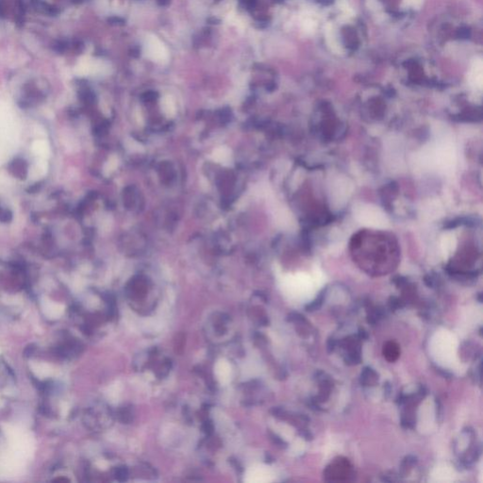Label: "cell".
<instances>
[{"instance_id":"obj_1","label":"cell","mask_w":483,"mask_h":483,"mask_svg":"<svg viewBox=\"0 0 483 483\" xmlns=\"http://www.w3.org/2000/svg\"><path fill=\"white\" fill-rule=\"evenodd\" d=\"M355 218L359 223L376 229H385L388 219L382 210L369 204H359L354 208Z\"/></svg>"},{"instance_id":"obj_2","label":"cell","mask_w":483,"mask_h":483,"mask_svg":"<svg viewBox=\"0 0 483 483\" xmlns=\"http://www.w3.org/2000/svg\"><path fill=\"white\" fill-rule=\"evenodd\" d=\"M350 464L347 459L339 458L331 466L328 467L326 470L325 476L330 477L331 481H342L343 479H347L350 473Z\"/></svg>"},{"instance_id":"obj_3","label":"cell","mask_w":483,"mask_h":483,"mask_svg":"<svg viewBox=\"0 0 483 483\" xmlns=\"http://www.w3.org/2000/svg\"><path fill=\"white\" fill-rule=\"evenodd\" d=\"M483 61L482 59L475 60L471 66L469 74V82L471 86L476 90H482L483 88Z\"/></svg>"},{"instance_id":"obj_4","label":"cell","mask_w":483,"mask_h":483,"mask_svg":"<svg viewBox=\"0 0 483 483\" xmlns=\"http://www.w3.org/2000/svg\"><path fill=\"white\" fill-rule=\"evenodd\" d=\"M379 381V375L370 367H365L360 375V382L365 386L375 385Z\"/></svg>"},{"instance_id":"obj_5","label":"cell","mask_w":483,"mask_h":483,"mask_svg":"<svg viewBox=\"0 0 483 483\" xmlns=\"http://www.w3.org/2000/svg\"><path fill=\"white\" fill-rule=\"evenodd\" d=\"M383 355L389 361L397 360L399 356V347L395 342L386 343V345L384 346Z\"/></svg>"},{"instance_id":"obj_6","label":"cell","mask_w":483,"mask_h":483,"mask_svg":"<svg viewBox=\"0 0 483 483\" xmlns=\"http://www.w3.org/2000/svg\"><path fill=\"white\" fill-rule=\"evenodd\" d=\"M326 37H327L326 38L327 43L331 50L334 51L335 53H340L341 49H340V46H339V44L335 38L333 27H332V25H330V24L326 25Z\"/></svg>"},{"instance_id":"obj_7","label":"cell","mask_w":483,"mask_h":483,"mask_svg":"<svg viewBox=\"0 0 483 483\" xmlns=\"http://www.w3.org/2000/svg\"><path fill=\"white\" fill-rule=\"evenodd\" d=\"M32 151L41 157H46L50 154V147L45 141H36L32 145Z\"/></svg>"},{"instance_id":"obj_8","label":"cell","mask_w":483,"mask_h":483,"mask_svg":"<svg viewBox=\"0 0 483 483\" xmlns=\"http://www.w3.org/2000/svg\"><path fill=\"white\" fill-rule=\"evenodd\" d=\"M455 245H456V239H455L454 236L451 235V234H446L443 238L442 248H443V249L446 250V251H449V250L454 249Z\"/></svg>"},{"instance_id":"obj_9","label":"cell","mask_w":483,"mask_h":483,"mask_svg":"<svg viewBox=\"0 0 483 483\" xmlns=\"http://www.w3.org/2000/svg\"><path fill=\"white\" fill-rule=\"evenodd\" d=\"M322 300L323 299L321 297L317 298V299H316V300H314V301H313L310 305H308L306 309H307V310H318V309L321 307V305H322Z\"/></svg>"},{"instance_id":"obj_10","label":"cell","mask_w":483,"mask_h":483,"mask_svg":"<svg viewBox=\"0 0 483 483\" xmlns=\"http://www.w3.org/2000/svg\"><path fill=\"white\" fill-rule=\"evenodd\" d=\"M313 27H314V24H313V22L310 19L305 20V22H304V28L307 31H311L313 29Z\"/></svg>"},{"instance_id":"obj_11","label":"cell","mask_w":483,"mask_h":483,"mask_svg":"<svg viewBox=\"0 0 483 483\" xmlns=\"http://www.w3.org/2000/svg\"><path fill=\"white\" fill-rule=\"evenodd\" d=\"M405 2L407 3V5L415 7V8L420 7L422 4V0H406Z\"/></svg>"},{"instance_id":"obj_12","label":"cell","mask_w":483,"mask_h":483,"mask_svg":"<svg viewBox=\"0 0 483 483\" xmlns=\"http://www.w3.org/2000/svg\"><path fill=\"white\" fill-rule=\"evenodd\" d=\"M335 345H336V343H335L334 340H333V339H332V340H330V341L329 342V345H328V347H329V351L333 350V349H334Z\"/></svg>"},{"instance_id":"obj_13","label":"cell","mask_w":483,"mask_h":483,"mask_svg":"<svg viewBox=\"0 0 483 483\" xmlns=\"http://www.w3.org/2000/svg\"><path fill=\"white\" fill-rule=\"evenodd\" d=\"M359 336L360 339H366V338H367V334L365 333V331H364L363 330H359Z\"/></svg>"}]
</instances>
